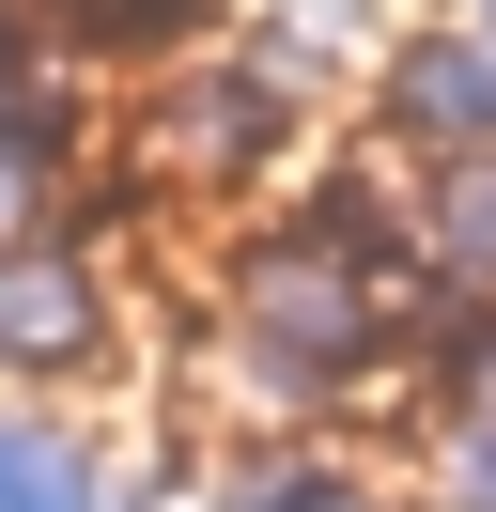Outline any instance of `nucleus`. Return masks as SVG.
<instances>
[{
	"label": "nucleus",
	"mask_w": 496,
	"mask_h": 512,
	"mask_svg": "<svg viewBox=\"0 0 496 512\" xmlns=\"http://www.w3.org/2000/svg\"><path fill=\"white\" fill-rule=\"evenodd\" d=\"M0 512H109V466L78 419H0Z\"/></svg>",
	"instance_id": "obj_3"
},
{
	"label": "nucleus",
	"mask_w": 496,
	"mask_h": 512,
	"mask_svg": "<svg viewBox=\"0 0 496 512\" xmlns=\"http://www.w3.org/2000/svg\"><path fill=\"white\" fill-rule=\"evenodd\" d=\"M465 512H496V419L465 435Z\"/></svg>",
	"instance_id": "obj_6"
},
{
	"label": "nucleus",
	"mask_w": 496,
	"mask_h": 512,
	"mask_svg": "<svg viewBox=\"0 0 496 512\" xmlns=\"http://www.w3.org/2000/svg\"><path fill=\"white\" fill-rule=\"evenodd\" d=\"M93 326H109L93 280L16 233V249H0V373H62V357H93Z\"/></svg>",
	"instance_id": "obj_1"
},
{
	"label": "nucleus",
	"mask_w": 496,
	"mask_h": 512,
	"mask_svg": "<svg viewBox=\"0 0 496 512\" xmlns=\"http://www.w3.org/2000/svg\"><path fill=\"white\" fill-rule=\"evenodd\" d=\"M248 512H372V497H357L341 466H264V481H248Z\"/></svg>",
	"instance_id": "obj_5"
},
{
	"label": "nucleus",
	"mask_w": 496,
	"mask_h": 512,
	"mask_svg": "<svg viewBox=\"0 0 496 512\" xmlns=\"http://www.w3.org/2000/svg\"><path fill=\"white\" fill-rule=\"evenodd\" d=\"M481 16H496V0H481Z\"/></svg>",
	"instance_id": "obj_7"
},
{
	"label": "nucleus",
	"mask_w": 496,
	"mask_h": 512,
	"mask_svg": "<svg viewBox=\"0 0 496 512\" xmlns=\"http://www.w3.org/2000/svg\"><path fill=\"white\" fill-rule=\"evenodd\" d=\"M434 233H450V264H481V280H496V171H481V156H450V187H434Z\"/></svg>",
	"instance_id": "obj_4"
},
{
	"label": "nucleus",
	"mask_w": 496,
	"mask_h": 512,
	"mask_svg": "<svg viewBox=\"0 0 496 512\" xmlns=\"http://www.w3.org/2000/svg\"><path fill=\"white\" fill-rule=\"evenodd\" d=\"M388 109L419 140H450V156H481V140H496V32H434L419 63L388 78Z\"/></svg>",
	"instance_id": "obj_2"
}]
</instances>
